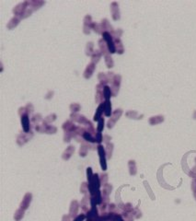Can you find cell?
I'll list each match as a JSON object with an SVG mask.
<instances>
[{"label":"cell","instance_id":"c3c4849f","mask_svg":"<svg viewBox=\"0 0 196 221\" xmlns=\"http://www.w3.org/2000/svg\"><path fill=\"white\" fill-rule=\"evenodd\" d=\"M71 217L69 215H65L63 217V221H71Z\"/></svg>","mask_w":196,"mask_h":221},{"label":"cell","instance_id":"ee69618b","mask_svg":"<svg viewBox=\"0 0 196 221\" xmlns=\"http://www.w3.org/2000/svg\"><path fill=\"white\" fill-rule=\"evenodd\" d=\"M132 214H133V216H135V217L139 218V217H141V211H139L138 208H135V209H134V211H133Z\"/></svg>","mask_w":196,"mask_h":221},{"label":"cell","instance_id":"4316f807","mask_svg":"<svg viewBox=\"0 0 196 221\" xmlns=\"http://www.w3.org/2000/svg\"><path fill=\"white\" fill-rule=\"evenodd\" d=\"M101 55H102V54L101 53L100 50H95L94 53L92 54V55H91V62L94 63V64H97L100 61Z\"/></svg>","mask_w":196,"mask_h":221},{"label":"cell","instance_id":"f35d334b","mask_svg":"<svg viewBox=\"0 0 196 221\" xmlns=\"http://www.w3.org/2000/svg\"><path fill=\"white\" fill-rule=\"evenodd\" d=\"M80 105L78 104V103H72L71 105H70V110H71V112H74V113H76V112H79L80 111Z\"/></svg>","mask_w":196,"mask_h":221},{"label":"cell","instance_id":"5b68a950","mask_svg":"<svg viewBox=\"0 0 196 221\" xmlns=\"http://www.w3.org/2000/svg\"><path fill=\"white\" fill-rule=\"evenodd\" d=\"M32 136H33V134L32 131L29 132V133H25V132L22 133L21 132L17 137V144L19 147L23 146V145H25L28 141H29L32 138Z\"/></svg>","mask_w":196,"mask_h":221},{"label":"cell","instance_id":"836d02e7","mask_svg":"<svg viewBox=\"0 0 196 221\" xmlns=\"http://www.w3.org/2000/svg\"><path fill=\"white\" fill-rule=\"evenodd\" d=\"M55 120H56V114L55 113H52V114H50V115H48L47 117H45L43 122H44V123L48 124V125H50V124L52 123V122H55Z\"/></svg>","mask_w":196,"mask_h":221},{"label":"cell","instance_id":"5bb4252c","mask_svg":"<svg viewBox=\"0 0 196 221\" xmlns=\"http://www.w3.org/2000/svg\"><path fill=\"white\" fill-rule=\"evenodd\" d=\"M111 11L112 15V19L114 20L120 19V11H119V5L117 2H112L111 5Z\"/></svg>","mask_w":196,"mask_h":221},{"label":"cell","instance_id":"cb8c5ba5","mask_svg":"<svg viewBox=\"0 0 196 221\" xmlns=\"http://www.w3.org/2000/svg\"><path fill=\"white\" fill-rule=\"evenodd\" d=\"M45 4V2L43 1H40V0H33V1H29V5L32 9L35 11L36 9H40L42 6H43Z\"/></svg>","mask_w":196,"mask_h":221},{"label":"cell","instance_id":"bcb514c9","mask_svg":"<svg viewBox=\"0 0 196 221\" xmlns=\"http://www.w3.org/2000/svg\"><path fill=\"white\" fill-rule=\"evenodd\" d=\"M85 217H86V216L84 214H80L76 218H74V221H83L85 219Z\"/></svg>","mask_w":196,"mask_h":221},{"label":"cell","instance_id":"8d00e7d4","mask_svg":"<svg viewBox=\"0 0 196 221\" xmlns=\"http://www.w3.org/2000/svg\"><path fill=\"white\" fill-rule=\"evenodd\" d=\"M121 208H122L123 210V212H125V213H133V211H134V208L130 203H127V204H123V207H122Z\"/></svg>","mask_w":196,"mask_h":221},{"label":"cell","instance_id":"681fc988","mask_svg":"<svg viewBox=\"0 0 196 221\" xmlns=\"http://www.w3.org/2000/svg\"><path fill=\"white\" fill-rule=\"evenodd\" d=\"M52 95H54V92H52V91H49V93L46 95L45 99H47V100H49V99H51V98L52 97Z\"/></svg>","mask_w":196,"mask_h":221},{"label":"cell","instance_id":"4dcf8cb0","mask_svg":"<svg viewBox=\"0 0 196 221\" xmlns=\"http://www.w3.org/2000/svg\"><path fill=\"white\" fill-rule=\"evenodd\" d=\"M93 47H94V44H93V42H88L87 43V47H86V55H88V56H91L92 55V54L94 53V49H93Z\"/></svg>","mask_w":196,"mask_h":221},{"label":"cell","instance_id":"74e56055","mask_svg":"<svg viewBox=\"0 0 196 221\" xmlns=\"http://www.w3.org/2000/svg\"><path fill=\"white\" fill-rule=\"evenodd\" d=\"M104 128V118L101 117L99 121H98V127H97V131L98 132H101Z\"/></svg>","mask_w":196,"mask_h":221},{"label":"cell","instance_id":"f546056e","mask_svg":"<svg viewBox=\"0 0 196 221\" xmlns=\"http://www.w3.org/2000/svg\"><path fill=\"white\" fill-rule=\"evenodd\" d=\"M128 166H129V171L131 175H135L136 174V165H135V161H130L129 163H128Z\"/></svg>","mask_w":196,"mask_h":221},{"label":"cell","instance_id":"60d3db41","mask_svg":"<svg viewBox=\"0 0 196 221\" xmlns=\"http://www.w3.org/2000/svg\"><path fill=\"white\" fill-rule=\"evenodd\" d=\"M100 179H101V185H105V184H106L107 181H108V175H107L106 173H102V174L101 175Z\"/></svg>","mask_w":196,"mask_h":221},{"label":"cell","instance_id":"7402d4cb","mask_svg":"<svg viewBox=\"0 0 196 221\" xmlns=\"http://www.w3.org/2000/svg\"><path fill=\"white\" fill-rule=\"evenodd\" d=\"M111 104L110 100H106L104 102V115L105 116H111Z\"/></svg>","mask_w":196,"mask_h":221},{"label":"cell","instance_id":"30bf717a","mask_svg":"<svg viewBox=\"0 0 196 221\" xmlns=\"http://www.w3.org/2000/svg\"><path fill=\"white\" fill-rule=\"evenodd\" d=\"M94 22L92 21L91 16L89 15H87L84 19V28H83V32H84L85 34H89L90 30H92V26H93Z\"/></svg>","mask_w":196,"mask_h":221},{"label":"cell","instance_id":"f6af8a7d","mask_svg":"<svg viewBox=\"0 0 196 221\" xmlns=\"http://www.w3.org/2000/svg\"><path fill=\"white\" fill-rule=\"evenodd\" d=\"M192 189L193 191V194H194V197L196 198V179H194L192 181Z\"/></svg>","mask_w":196,"mask_h":221},{"label":"cell","instance_id":"603a6c76","mask_svg":"<svg viewBox=\"0 0 196 221\" xmlns=\"http://www.w3.org/2000/svg\"><path fill=\"white\" fill-rule=\"evenodd\" d=\"M98 78H99V81L101 84H102L103 86H107V84L109 82H111V79L109 78L108 75L105 74V73H100L99 74V77H98Z\"/></svg>","mask_w":196,"mask_h":221},{"label":"cell","instance_id":"f907efd6","mask_svg":"<svg viewBox=\"0 0 196 221\" xmlns=\"http://www.w3.org/2000/svg\"><path fill=\"white\" fill-rule=\"evenodd\" d=\"M193 118L194 119H196V111L194 112V113H193Z\"/></svg>","mask_w":196,"mask_h":221},{"label":"cell","instance_id":"ac0fdd59","mask_svg":"<svg viewBox=\"0 0 196 221\" xmlns=\"http://www.w3.org/2000/svg\"><path fill=\"white\" fill-rule=\"evenodd\" d=\"M102 113H104V102H102V103H101L99 105V107H98V109L96 111V113L94 115L93 120L94 121H99L102 117Z\"/></svg>","mask_w":196,"mask_h":221},{"label":"cell","instance_id":"d4e9b609","mask_svg":"<svg viewBox=\"0 0 196 221\" xmlns=\"http://www.w3.org/2000/svg\"><path fill=\"white\" fill-rule=\"evenodd\" d=\"M164 121V116L162 115H157V116H153L149 119V124L151 125H155L157 124H160Z\"/></svg>","mask_w":196,"mask_h":221},{"label":"cell","instance_id":"f1b7e54d","mask_svg":"<svg viewBox=\"0 0 196 221\" xmlns=\"http://www.w3.org/2000/svg\"><path fill=\"white\" fill-rule=\"evenodd\" d=\"M24 210L21 209V208H19L16 212H15V215H14V219L16 221H19L21 220L22 218H23L24 217Z\"/></svg>","mask_w":196,"mask_h":221},{"label":"cell","instance_id":"e575fe53","mask_svg":"<svg viewBox=\"0 0 196 221\" xmlns=\"http://www.w3.org/2000/svg\"><path fill=\"white\" fill-rule=\"evenodd\" d=\"M111 96H112V93H111V88L109 86H105L104 87V99H105V101L110 100Z\"/></svg>","mask_w":196,"mask_h":221},{"label":"cell","instance_id":"484cf974","mask_svg":"<svg viewBox=\"0 0 196 221\" xmlns=\"http://www.w3.org/2000/svg\"><path fill=\"white\" fill-rule=\"evenodd\" d=\"M88 144H89V143H88ZM88 144L83 143V144L81 145L80 149H79V156H80V157L84 158V157L87 156L88 151V148H89V145H88Z\"/></svg>","mask_w":196,"mask_h":221},{"label":"cell","instance_id":"52a82bcc","mask_svg":"<svg viewBox=\"0 0 196 221\" xmlns=\"http://www.w3.org/2000/svg\"><path fill=\"white\" fill-rule=\"evenodd\" d=\"M70 118L72 121L78 122V124L82 125H88L91 124V122L88 121L84 115H81V114H78V113H72L70 115Z\"/></svg>","mask_w":196,"mask_h":221},{"label":"cell","instance_id":"277c9868","mask_svg":"<svg viewBox=\"0 0 196 221\" xmlns=\"http://www.w3.org/2000/svg\"><path fill=\"white\" fill-rule=\"evenodd\" d=\"M98 153L100 155V162H101V166L102 171H106L107 170V163H106V150L105 148L101 146V145H99L98 146Z\"/></svg>","mask_w":196,"mask_h":221},{"label":"cell","instance_id":"ba28073f","mask_svg":"<svg viewBox=\"0 0 196 221\" xmlns=\"http://www.w3.org/2000/svg\"><path fill=\"white\" fill-rule=\"evenodd\" d=\"M20 121H21V126L23 131L25 133H29L31 132V122H29V114L28 113H24L20 115Z\"/></svg>","mask_w":196,"mask_h":221},{"label":"cell","instance_id":"4fadbf2b","mask_svg":"<svg viewBox=\"0 0 196 221\" xmlns=\"http://www.w3.org/2000/svg\"><path fill=\"white\" fill-rule=\"evenodd\" d=\"M78 207H79V204L78 202L74 200L72 201L71 204H70V209H69V216L72 218H76L78 217Z\"/></svg>","mask_w":196,"mask_h":221},{"label":"cell","instance_id":"7dc6e473","mask_svg":"<svg viewBox=\"0 0 196 221\" xmlns=\"http://www.w3.org/2000/svg\"><path fill=\"white\" fill-rule=\"evenodd\" d=\"M111 136H109V135H103V142H105L106 144L110 143V140H111Z\"/></svg>","mask_w":196,"mask_h":221},{"label":"cell","instance_id":"e0dca14e","mask_svg":"<svg viewBox=\"0 0 196 221\" xmlns=\"http://www.w3.org/2000/svg\"><path fill=\"white\" fill-rule=\"evenodd\" d=\"M75 152V148L73 146H69L68 148H66V149L65 150V152L63 153V159L65 161H68V159L71 158V156L73 155V153Z\"/></svg>","mask_w":196,"mask_h":221},{"label":"cell","instance_id":"8992f818","mask_svg":"<svg viewBox=\"0 0 196 221\" xmlns=\"http://www.w3.org/2000/svg\"><path fill=\"white\" fill-rule=\"evenodd\" d=\"M122 114H123V110L122 109H117V110H115L113 112H112L111 116V118H110V120L108 122V125H107L109 129H111L112 127L114 126V125L116 124V122L120 119L121 116H122Z\"/></svg>","mask_w":196,"mask_h":221},{"label":"cell","instance_id":"7bdbcfd3","mask_svg":"<svg viewBox=\"0 0 196 221\" xmlns=\"http://www.w3.org/2000/svg\"><path fill=\"white\" fill-rule=\"evenodd\" d=\"M25 108H26V111H27V112H28L29 114L32 113V112H33V111H34L33 105H32V103H28V104L25 106Z\"/></svg>","mask_w":196,"mask_h":221},{"label":"cell","instance_id":"d590c367","mask_svg":"<svg viewBox=\"0 0 196 221\" xmlns=\"http://www.w3.org/2000/svg\"><path fill=\"white\" fill-rule=\"evenodd\" d=\"M106 155H107V158H111V154H112V151H113V145H112L111 143H108L107 146H106Z\"/></svg>","mask_w":196,"mask_h":221},{"label":"cell","instance_id":"ffe728a7","mask_svg":"<svg viewBox=\"0 0 196 221\" xmlns=\"http://www.w3.org/2000/svg\"><path fill=\"white\" fill-rule=\"evenodd\" d=\"M20 19H21V18L17 17V16H15L14 18H12V19H10V21H9V23H7V25H6L7 29L12 30V29H14V28H16V27L19 25V22H20Z\"/></svg>","mask_w":196,"mask_h":221},{"label":"cell","instance_id":"d6a6232c","mask_svg":"<svg viewBox=\"0 0 196 221\" xmlns=\"http://www.w3.org/2000/svg\"><path fill=\"white\" fill-rule=\"evenodd\" d=\"M105 64H106L108 68H111V67H113V66H114L113 60H112L110 54L107 55H105Z\"/></svg>","mask_w":196,"mask_h":221},{"label":"cell","instance_id":"8fae6325","mask_svg":"<svg viewBox=\"0 0 196 221\" xmlns=\"http://www.w3.org/2000/svg\"><path fill=\"white\" fill-rule=\"evenodd\" d=\"M77 127L78 126L75 125L71 120L66 121L63 124V129H64V131L65 133H73L75 135V131L77 130ZM74 137H75V136H74Z\"/></svg>","mask_w":196,"mask_h":221},{"label":"cell","instance_id":"9c48e42d","mask_svg":"<svg viewBox=\"0 0 196 221\" xmlns=\"http://www.w3.org/2000/svg\"><path fill=\"white\" fill-rule=\"evenodd\" d=\"M104 87L102 84H98L96 86V97L95 101L97 103H102L104 100Z\"/></svg>","mask_w":196,"mask_h":221},{"label":"cell","instance_id":"ab89813d","mask_svg":"<svg viewBox=\"0 0 196 221\" xmlns=\"http://www.w3.org/2000/svg\"><path fill=\"white\" fill-rule=\"evenodd\" d=\"M80 192L82 194H86V193L89 192V187H88V184H87V182H83V184H81Z\"/></svg>","mask_w":196,"mask_h":221},{"label":"cell","instance_id":"d6986e66","mask_svg":"<svg viewBox=\"0 0 196 221\" xmlns=\"http://www.w3.org/2000/svg\"><path fill=\"white\" fill-rule=\"evenodd\" d=\"M114 43H115V49H116V53H118L119 55H123L124 49H123V42L121 41V39H118V38H114Z\"/></svg>","mask_w":196,"mask_h":221},{"label":"cell","instance_id":"6da1fadb","mask_svg":"<svg viewBox=\"0 0 196 221\" xmlns=\"http://www.w3.org/2000/svg\"><path fill=\"white\" fill-rule=\"evenodd\" d=\"M35 130L40 133L45 134H55L57 132V128L55 125H50L42 121V125H37L35 126Z\"/></svg>","mask_w":196,"mask_h":221},{"label":"cell","instance_id":"b9f144b4","mask_svg":"<svg viewBox=\"0 0 196 221\" xmlns=\"http://www.w3.org/2000/svg\"><path fill=\"white\" fill-rule=\"evenodd\" d=\"M95 140H96V143H98V144H101L103 141V136H102L101 133L97 132V134L95 135Z\"/></svg>","mask_w":196,"mask_h":221},{"label":"cell","instance_id":"7c38bea8","mask_svg":"<svg viewBox=\"0 0 196 221\" xmlns=\"http://www.w3.org/2000/svg\"><path fill=\"white\" fill-rule=\"evenodd\" d=\"M32 199V194H29V193H27V194L24 195L23 200H22V202L20 203L19 208L23 209L24 211L27 210V209L29 208V204H31Z\"/></svg>","mask_w":196,"mask_h":221},{"label":"cell","instance_id":"44dd1931","mask_svg":"<svg viewBox=\"0 0 196 221\" xmlns=\"http://www.w3.org/2000/svg\"><path fill=\"white\" fill-rule=\"evenodd\" d=\"M88 203H90V196L86 195L80 203V207L84 212H88Z\"/></svg>","mask_w":196,"mask_h":221},{"label":"cell","instance_id":"83f0119b","mask_svg":"<svg viewBox=\"0 0 196 221\" xmlns=\"http://www.w3.org/2000/svg\"><path fill=\"white\" fill-rule=\"evenodd\" d=\"M125 115L128 118H131V119H142L143 115H138L137 112L135 111H129L125 113Z\"/></svg>","mask_w":196,"mask_h":221},{"label":"cell","instance_id":"9a60e30c","mask_svg":"<svg viewBox=\"0 0 196 221\" xmlns=\"http://www.w3.org/2000/svg\"><path fill=\"white\" fill-rule=\"evenodd\" d=\"M95 66H96V64H94V63H92V62L89 63V64L87 66L86 70L84 71V78H85L88 79V78H91L92 74H93L94 71H95Z\"/></svg>","mask_w":196,"mask_h":221},{"label":"cell","instance_id":"3957f363","mask_svg":"<svg viewBox=\"0 0 196 221\" xmlns=\"http://www.w3.org/2000/svg\"><path fill=\"white\" fill-rule=\"evenodd\" d=\"M121 80H122V77L120 75H115L114 78L111 80V90L112 96H116L119 92V89L121 85Z\"/></svg>","mask_w":196,"mask_h":221},{"label":"cell","instance_id":"7a4b0ae2","mask_svg":"<svg viewBox=\"0 0 196 221\" xmlns=\"http://www.w3.org/2000/svg\"><path fill=\"white\" fill-rule=\"evenodd\" d=\"M28 6H29V1H24V2H22V3H19V5H17L13 9L14 15H15V16H17V17L22 18L23 14L27 10Z\"/></svg>","mask_w":196,"mask_h":221},{"label":"cell","instance_id":"1f68e13d","mask_svg":"<svg viewBox=\"0 0 196 221\" xmlns=\"http://www.w3.org/2000/svg\"><path fill=\"white\" fill-rule=\"evenodd\" d=\"M43 120H42V114H40V113H37V114H34V115L32 116V122L34 124V125H40V123L41 122H42Z\"/></svg>","mask_w":196,"mask_h":221},{"label":"cell","instance_id":"2e32d148","mask_svg":"<svg viewBox=\"0 0 196 221\" xmlns=\"http://www.w3.org/2000/svg\"><path fill=\"white\" fill-rule=\"evenodd\" d=\"M99 47H100L101 53V54H102L103 55H107L110 54V53H109V50H108L107 44H106V42H105V41L102 39V38L99 41Z\"/></svg>","mask_w":196,"mask_h":221}]
</instances>
